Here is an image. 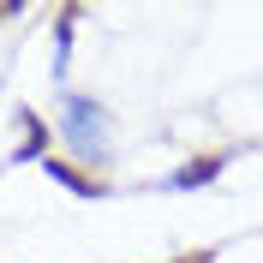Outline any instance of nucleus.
<instances>
[{
	"label": "nucleus",
	"instance_id": "obj_1",
	"mask_svg": "<svg viewBox=\"0 0 263 263\" xmlns=\"http://www.w3.org/2000/svg\"><path fill=\"white\" fill-rule=\"evenodd\" d=\"M60 138L72 144L78 162H102L108 156V108L78 90H60Z\"/></svg>",
	"mask_w": 263,
	"mask_h": 263
},
{
	"label": "nucleus",
	"instance_id": "obj_2",
	"mask_svg": "<svg viewBox=\"0 0 263 263\" xmlns=\"http://www.w3.org/2000/svg\"><path fill=\"white\" fill-rule=\"evenodd\" d=\"M221 167H228V156H197V162H185L180 174H167V192H192V185H210Z\"/></svg>",
	"mask_w": 263,
	"mask_h": 263
},
{
	"label": "nucleus",
	"instance_id": "obj_3",
	"mask_svg": "<svg viewBox=\"0 0 263 263\" xmlns=\"http://www.w3.org/2000/svg\"><path fill=\"white\" fill-rule=\"evenodd\" d=\"M18 132H24V144H18L12 156H18V162H42V149H48V132H42L36 108H18Z\"/></svg>",
	"mask_w": 263,
	"mask_h": 263
},
{
	"label": "nucleus",
	"instance_id": "obj_4",
	"mask_svg": "<svg viewBox=\"0 0 263 263\" xmlns=\"http://www.w3.org/2000/svg\"><path fill=\"white\" fill-rule=\"evenodd\" d=\"M42 167H48V180H60L66 192H78V197H102L108 192V185H96L90 174H78V167H66V162H42Z\"/></svg>",
	"mask_w": 263,
	"mask_h": 263
},
{
	"label": "nucleus",
	"instance_id": "obj_5",
	"mask_svg": "<svg viewBox=\"0 0 263 263\" xmlns=\"http://www.w3.org/2000/svg\"><path fill=\"white\" fill-rule=\"evenodd\" d=\"M72 30H78V12H60V48H54V78H66V60H72Z\"/></svg>",
	"mask_w": 263,
	"mask_h": 263
}]
</instances>
